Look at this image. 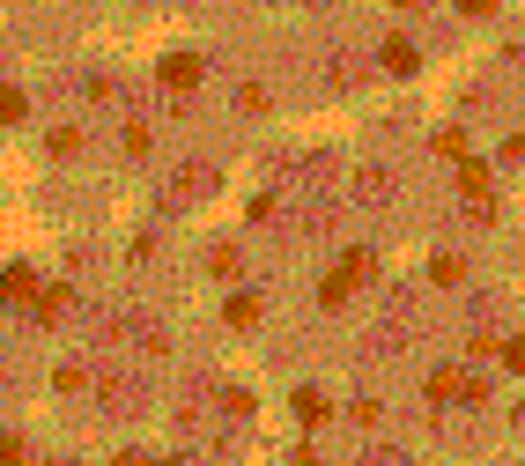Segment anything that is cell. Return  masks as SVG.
<instances>
[{"label": "cell", "instance_id": "obj_1", "mask_svg": "<svg viewBox=\"0 0 525 466\" xmlns=\"http://www.w3.org/2000/svg\"><path fill=\"white\" fill-rule=\"evenodd\" d=\"M370 274H378V259H370L363 245H348L341 259H333V274H326V282H318V304H326V311H341L348 296H355V289L370 282Z\"/></svg>", "mask_w": 525, "mask_h": 466}, {"label": "cell", "instance_id": "obj_2", "mask_svg": "<svg viewBox=\"0 0 525 466\" xmlns=\"http://www.w3.org/2000/svg\"><path fill=\"white\" fill-rule=\"evenodd\" d=\"M429 407H444V400H459V407H489V385L481 378H466V370H429Z\"/></svg>", "mask_w": 525, "mask_h": 466}, {"label": "cell", "instance_id": "obj_3", "mask_svg": "<svg viewBox=\"0 0 525 466\" xmlns=\"http://www.w3.org/2000/svg\"><path fill=\"white\" fill-rule=\"evenodd\" d=\"M459 193H466V215H474V222L496 215V200H489V163H481V156H459Z\"/></svg>", "mask_w": 525, "mask_h": 466}, {"label": "cell", "instance_id": "obj_4", "mask_svg": "<svg viewBox=\"0 0 525 466\" xmlns=\"http://www.w3.org/2000/svg\"><path fill=\"white\" fill-rule=\"evenodd\" d=\"M156 74H163V89H171V97H185V89H200V74H208V60H200V52H171V60H163Z\"/></svg>", "mask_w": 525, "mask_h": 466}, {"label": "cell", "instance_id": "obj_5", "mask_svg": "<svg viewBox=\"0 0 525 466\" xmlns=\"http://www.w3.org/2000/svg\"><path fill=\"white\" fill-rule=\"evenodd\" d=\"M208 185H215L208 163H185V171L171 178V193H163V200H171V208H185V200H193V193H208Z\"/></svg>", "mask_w": 525, "mask_h": 466}, {"label": "cell", "instance_id": "obj_6", "mask_svg": "<svg viewBox=\"0 0 525 466\" xmlns=\"http://www.w3.org/2000/svg\"><path fill=\"white\" fill-rule=\"evenodd\" d=\"M0 304H37V274L30 267H8V274H0Z\"/></svg>", "mask_w": 525, "mask_h": 466}, {"label": "cell", "instance_id": "obj_7", "mask_svg": "<svg viewBox=\"0 0 525 466\" xmlns=\"http://www.w3.org/2000/svg\"><path fill=\"white\" fill-rule=\"evenodd\" d=\"M378 60H385V74H415V67H422V52L407 45V37H385V45H378Z\"/></svg>", "mask_w": 525, "mask_h": 466}, {"label": "cell", "instance_id": "obj_8", "mask_svg": "<svg viewBox=\"0 0 525 466\" xmlns=\"http://www.w3.org/2000/svg\"><path fill=\"white\" fill-rule=\"evenodd\" d=\"M289 407H296V422H304V430H318V422H326V415H333V400H326V393H318V385H304V393H296Z\"/></svg>", "mask_w": 525, "mask_h": 466}, {"label": "cell", "instance_id": "obj_9", "mask_svg": "<svg viewBox=\"0 0 525 466\" xmlns=\"http://www.w3.org/2000/svg\"><path fill=\"white\" fill-rule=\"evenodd\" d=\"M67 304H74L67 289H37V304H30V311H37L45 326H60V319H67Z\"/></svg>", "mask_w": 525, "mask_h": 466}, {"label": "cell", "instance_id": "obj_10", "mask_svg": "<svg viewBox=\"0 0 525 466\" xmlns=\"http://www.w3.org/2000/svg\"><path fill=\"white\" fill-rule=\"evenodd\" d=\"M222 319H230V326H259V296H252V289H237L230 304H222Z\"/></svg>", "mask_w": 525, "mask_h": 466}, {"label": "cell", "instance_id": "obj_11", "mask_svg": "<svg viewBox=\"0 0 525 466\" xmlns=\"http://www.w3.org/2000/svg\"><path fill=\"white\" fill-rule=\"evenodd\" d=\"M459 274H466V259H452V252H437V259H429V282H437V289H452Z\"/></svg>", "mask_w": 525, "mask_h": 466}, {"label": "cell", "instance_id": "obj_12", "mask_svg": "<svg viewBox=\"0 0 525 466\" xmlns=\"http://www.w3.org/2000/svg\"><path fill=\"white\" fill-rule=\"evenodd\" d=\"M23 111H30V104H23V89H15V82H0V126H15Z\"/></svg>", "mask_w": 525, "mask_h": 466}, {"label": "cell", "instance_id": "obj_13", "mask_svg": "<svg viewBox=\"0 0 525 466\" xmlns=\"http://www.w3.org/2000/svg\"><path fill=\"white\" fill-rule=\"evenodd\" d=\"M52 385H60V393H82V385H89V370H82V363H60V378H52Z\"/></svg>", "mask_w": 525, "mask_h": 466}, {"label": "cell", "instance_id": "obj_14", "mask_svg": "<svg viewBox=\"0 0 525 466\" xmlns=\"http://www.w3.org/2000/svg\"><path fill=\"white\" fill-rule=\"evenodd\" d=\"M437 156H452V163L466 156V134H459V126H444V134H437Z\"/></svg>", "mask_w": 525, "mask_h": 466}, {"label": "cell", "instance_id": "obj_15", "mask_svg": "<svg viewBox=\"0 0 525 466\" xmlns=\"http://www.w3.org/2000/svg\"><path fill=\"white\" fill-rule=\"evenodd\" d=\"M503 370H518V378H525V333H518V341H503Z\"/></svg>", "mask_w": 525, "mask_h": 466}, {"label": "cell", "instance_id": "obj_16", "mask_svg": "<svg viewBox=\"0 0 525 466\" xmlns=\"http://www.w3.org/2000/svg\"><path fill=\"white\" fill-rule=\"evenodd\" d=\"M496 8V0H459V15H489Z\"/></svg>", "mask_w": 525, "mask_h": 466}]
</instances>
